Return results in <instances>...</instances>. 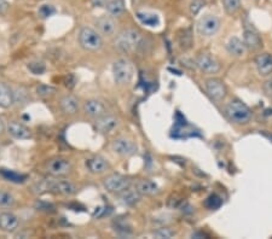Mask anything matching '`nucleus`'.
Listing matches in <instances>:
<instances>
[{
	"label": "nucleus",
	"instance_id": "1",
	"mask_svg": "<svg viewBox=\"0 0 272 239\" xmlns=\"http://www.w3.org/2000/svg\"><path fill=\"white\" fill-rule=\"evenodd\" d=\"M226 116L237 124H246L252 119V110L242 100L233 99L225 109Z\"/></svg>",
	"mask_w": 272,
	"mask_h": 239
},
{
	"label": "nucleus",
	"instance_id": "2",
	"mask_svg": "<svg viewBox=\"0 0 272 239\" xmlns=\"http://www.w3.org/2000/svg\"><path fill=\"white\" fill-rule=\"evenodd\" d=\"M143 36L137 29H127L117 35L115 40V46L124 53L135 51L142 44Z\"/></svg>",
	"mask_w": 272,
	"mask_h": 239
},
{
	"label": "nucleus",
	"instance_id": "3",
	"mask_svg": "<svg viewBox=\"0 0 272 239\" xmlns=\"http://www.w3.org/2000/svg\"><path fill=\"white\" fill-rule=\"evenodd\" d=\"M79 44L86 51H100L103 46V39L101 34L90 27H84L79 33Z\"/></svg>",
	"mask_w": 272,
	"mask_h": 239
},
{
	"label": "nucleus",
	"instance_id": "4",
	"mask_svg": "<svg viewBox=\"0 0 272 239\" xmlns=\"http://www.w3.org/2000/svg\"><path fill=\"white\" fill-rule=\"evenodd\" d=\"M113 78L114 81L120 86L130 84L133 78V66L126 58H120L113 64Z\"/></svg>",
	"mask_w": 272,
	"mask_h": 239
},
{
	"label": "nucleus",
	"instance_id": "5",
	"mask_svg": "<svg viewBox=\"0 0 272 239\" xmlns=\"http://www.w3.org/2000/svg\"><path fill=\"white\" fill-rule=\"evenodd\" d=\"M197 33L204 38H209L217 34V31L220 28V21L217 16L214 15H206L197 22Z\"/></svg>",
	"mask_w": 272,
	"mask_h": 239
},
{
	"label": "nucleus",
	"instance_id": "6",
	"mask_svg": "<svg viewBox=\"0 0 272 239\" xmlns=\"http://www.w3.org/2000/svg\"><path fill=\"white\" fill-rule=\"evenodd\" d=\"M103 185L108 192L119 195L122 191L130 187L131 181L129 178H126L122 174H111L104 179Z\"/></svg>",
	"mask_w": 272,
	"mask_h": 239
},
{
	"label": "nucleus",
	"instance_id": "7",
	"mask_svg": "<svg viewBox=\"0 0 272 239\" xmlns=\"http://www.w3.org/2000/svg\"><path fill=\"white\" fill-rule=\"evenodd\" d=\"M44 187V190L50 191L53 193H60L63 196H73L78 192V187L68 180H56V181H45L40 185Z\"/></svg>",
	"mask_w": 272,
	"mask_h": 239
},
{
	"label": "nucleus",
	"instance_id": "8",
	"mask_svg": "<svg viewBox=\"0 0 272 239\" xmlns=\"http://www.w3.org/2000/svg\"><path fill=\"white\" fill-rule=\"evenodd\" d=\"M46 169L53 177H65L70 172L71 164L65 157H55L47 162Z\"/></svg>",
	"mask_w": 272,
	"mask_h": 239
},
{
	"label": "nucleus",
	"instance_id": "9",
	"mask_svg": "<svg viewBox=\"0 0 272 239\" xmlns=\"http://www.w3.org/2000/svg\"><path fill=\"white\" fill-rule=\"evenodd\" d=\"M195 64L204 74H217L220 70V63L217 58L209 55L197 56Z\"/></svg>",
	"mask_w": 272,
	"mask_h": 239
},
{
	"label": "nucleus",
	"instance_id": "10",
	"mask_svg": "<svg viewBox=\"0 0 272 239\" xmlns=\"http://www.w3.org/2000/svg\"><path fill=\"white\" fill-rule=\"evenodd\" d=\"M206 91L214 102H220L226 95V87L219 79H208L206 81Z\"/></svg>",
	"mask_w": 272,
	"mask_h": 239
},
{
	"label": "nucleus",
	"instance_id": "11",
	"mask_svg": "<svg viewBox=\"0 0 272 239\" xmlns=\"http://www.w3.org/2000/svg\"><path fill=\"white\" fill-rule=\"evenodd\" d=\"M111 148H113L114 152L120 156H124V157H130L137 152V146L135 143L129 139H125V138H119V139L114 140Z\"/></svg>",
	"mask_w": 272,
	"mask_h": 239
},
{
	"label": "nucleus",
	"instance_id": "12",
	"mask_svg": "<svg viewBox=\"0 0 272 239\" xmlns=\"http://www.w3.org/2000/svg\"><path fill=\"white\" fill-rule=\"evenodd\" d=\"M20 227V219L13 212L5 211L0 214V230L6 233H13Z\"/></svg>",
	"mask_w": 272,
	"mask_h": 239
},
{
	"label": "nucleus",
	"instance_id": "13",
	"mask_svg": "<svg viewBox=\"0 0 272 239\" xmlns=\"http://www.w3.org/2000/svg\"><path fill=\"white\" fill-rule=\"evenodd\" d=\"M6 131L9 133V135H11L12 138L17 140H26L32 138V132L26 124L21 123L18 121H11L6 127Z\"/></svg>",
	"mask_w": 272,
	"mask_h": 239
},
{
	"label": "nucleus",
	"instance_id": "14",
	"mask_svg": "<svg viewBox=\"0 0 272 239\" xmlns=\"http://www.w3.org/2000/svg\"><path fill=\"white\" fill-rule=\"evenodd\" d=\"M96 26L98 28V33L103 35L111 36L116 31V23L110 16H102L96 21Z\"/></svg>",
	"mask_w": 272,
	"mask_h": 239
},
{
	"label": "nucleus",
	"instance_id": "15",
	"mask_svg": "<svg viewBox=\"0 0 272 239\" xmlns=\"http://www.w3.org/2000/svg\"><path fill=\"white\" fill-rule=\"evenodd\" d=\"M84 111L87 116H90V118L97 119L105 114V105H104L101 100L89 99L85 102Z\"/></svg>",
	"mask_w": 272,
	"mask_h": 239
},
{
	"label": "nucleus",
	"instance_id": "16",
	"mask_svg": "<svg viewBox=\"0 0 272 239\" xmlns=\"http://www.w3.org/2000/svg\"><path fill=\"white\" fill-rule=\"evenodd\" d=\"M86 168L92 174H102L109 168V164L102 156H93L86 159Z\"/></svg>",
	"mask_w": 272,
	"mask_h": 239
},
{
	"label": "nucleus",
	"instance_id": "17",
	"mask_svg": "<svg viewBox=\"0 0 272 239\" xmlns=\"http://www.w3.org/2000/svg\"><path fill=\"white\" fill-rule=\"evenodd\" d=\"M255 64L261 76H269L272 74V55L261 53L255 58Z\"/></svg>",
	"mask_w": 272,
	"mask_h": 239
},
{
	"label": "nucleus",
	"instance_id": "18",
	"mask_svg": "<svg viewBox=\"0 0 272 239\" xmlns=\"http://www.w3.org/2000/svg\"><path fill=\"white\" fill-rule=\"evenodd\" d=\"M117 124H119L117 119L111 115H105L104 114L101 118L96 119V128L102 133H109L114 131L117 127Z\"/></svg>",
	"mask_w": 272,
	"mask_h": 239
},
{
	"label": "nucleus",
	"instance_id": "19",
	"mask_svg": "<svg viewBox=\"0 0 272 239\" xmlns=\"http://www.w3.org/2000/svg\"><path fill=\"white\" fill-rule=\"evenodd\" d=\"M243 44L246 46V49L252 50V51H255V50H259L261 46H263V41H261V38L259 34L257 33L253 29H246L243 33Z\"/></svg>",
	"mask_w": 272,
	"mask_h": 239
},
{
	"label": "nucleus",
	"instance_id": "20",
	"mask_svg": "<svg viewBox=\"0 0 272 239\" xmlns=\"http://www.w3.org/2000/svg\"><path fill=\"white\" fill-rule=\"evenodd\" d=\"M60 106L66 115H75L79 111V100L71 94H67L61 99Z\"/></svg>",
	"mask_w": 272,
	"mask_h": 239
},
{
	"label": "nucleus",
	"instance_id": "21",
	"mask_svg": "<svg viewBox=\"0 0 272 239\" xmlns=\"http://www.w3.org/2000/svg\"><path fill=\"white\" fill-rule=\"evenodd\" d=\"M120 195V201L122 202L126 206H136L137 203H139L140 199H142V193L137 190V188H126L125 191H122Z\"/></svg>",
	"mask_w": 272,
	"mask_h": 239
},
{
	"label": "nucleus",
	"instance_id": "22",
	"mask_svg": "<svg viewBox=\"0 0 272 239\" xmlns=\"http://www.w3.org/2000/svg\"><path fill=\"white\" fill-rule=\"evenodd\" d=\"M15 103V93L4 82H0V108L7 109Z\"/></svg>",
	"mask_w": 272,
	"mask_h": 239
},
{
	"label": "nucleus",
	"instance_id": "23",
	"mask_svg": "<svg viewBox=\"0 0 272 239\" xmlns=\"http://www.w3.org/2000/svg\"><path fill=\"white\" fill-rule=\"evenodd\" d=\"M226 50H228V52L231 56L241 57L246 52V46H244L243 41L241 39L237 38V36H233V38L229 40L228 44H226Z\"/></svg>",
	"mask_w": 272,
	"mask_h": 239
},
{
	"label": "nucleus",
	"instance_id": "24",
	"mask_svg": "<svg viewBox=\"0 0 272 239\" xmlns=\"http://www.w3.org/2000/svg\"><path fill=\"white\" fill-rule=\"evenodd\" d=\"M137 188L142 196H154L159 192V186L151 180H142L137 184Z\"/></svg>",
	"mask_w": 272,
	"mask_h": 239
},
{
	"label": "nucleus",
	"instance_id": "25",
	"mask_svg": "<svg viewBox=\"0 0 272 239\" xmlns=\"http://www.w3.org/2000/svg\"><path fill=\"white\" fill-rule=\"evenodd\" d=\"M137 18L139 22L144 26L148 27H157L160 25V18L155 13L148 12H137Z\"/></svg>",
	"mask_w": 272,
	"mask_h": 239
},
{
	"label": "nucleus",
	"instance_id": "26",
	"mask_svg": "<svg viewBox=\"0 0 272 239\" xmlns=\"http://www.w3.org/2000/svg\"><path fill=\"white\" fill-rule=\"evenodd\" d=\"M105 7L108 9V12L110 13L111 16L119 17V16H121L125 11L124 0H109Z\"/></svg>",
	"mask_w": 272,
	"mask_h": 239
},
{
	"label": "nucleus",
	"instance_id": "27",
	"mask_svg": "<svg viewBox=\"0 0 272 239\" xmlns=\"http://www.w3.org/2000/svg\"><path fill=\"white\" fill-rule=\"evenodd\" d=\"M15 197L9 192L0 191V208H11L15 206Z\"/></svg>",
	"mask_w": 272,
	"mask_h": 239
},
{
	"label": "nucleus",
	"instance_id": "28",
	"mask_svg": "<svg viewBox=\"0 0 272 239\" xmlns=\"http://www.w3.org/2000/svg\"><path fill=\"white\" fill-rule=\"evenodd\" d=\"M223 5L226 13L234 15V13H236L239 10V7H241V1H239V0H223Z\"/></svg>",
	"mask_w": 272,
	"mask_h": 239
},
{
	"label": "nucleus",
	"instance_id": "29",
	"mask_svg": "<svg viewBox=\"0 0 272 239\" xmlns=\"http://www.w3.org/2000/svg\"><path fill=\"white\" fill-rule=\"evenodd\" d=\"M153 235L155 236L156 238H160V239H170L172 238L175 233L174 231L170 230L169 227H162V228H159V230L154 231Z\"/></svg>",
	"mask_w": 272,
	"mask_h": 239
},
{
	"label": "nucleus",
	"instance_id": "30",
	"mask_svg": "<svg viewBox=\"0 0 272 239\" xmlns=\"http://www.w3.org/2000/svg\"><path fill=\"white\" fill-rule=\"evenodd\" d=\"M55 13H56V9L52 6V5H49V4L41 5L38 10V15L41 18H49L51 17L52 15H55Z\"/></svg>",
	"mask_w": 272,
	"mask_h": 239
},
{
	"label": "nucleus",
	"instance_id": "31",
	"mask_svg": "<svg viewBox=\"0 0 272 239\" xmlns=\"http://www.w3.org/2000/svg\"><path fill=\"white\" fill-rule=\"evenodd\" d=\"M36 93L42 98L51 97V95L56 93V89L52 86H47V85H40V86H38V89H36Z\"/></svg>",
	"mask_w": 272,
	"mask_h": 239
},
{
	"label": "nucleus",
	"instance_id": "32",
	"mask_svg": "<svg viewBox=\"0 0 272 239\" xmlns=\"http://www.w3.org/2000/svg\"><path fill=\"white\" fill-rule=\"evenodd\" d=\"M28 69L35 75H41L42 73L45 71L46 66H45L44 63L41 62H33V63H28Z\"/></svg>",
	"mask_w": 272,
	"mask_h": 239
},
{
	"label": "nucleus",
	"instance_id": "33",
	"mask_svg": "<svg viewBox=\"0 0 272 239\" xmlns=\"http://www.w3.org/2000/svg\"><path fill=\"white\" fill-rule=\"evenodd\" d=\"M206 207L208 209H218L221 206V199L218 197L217 195H212L207 198L206 201Z\"/></svg>",
	"mask_w": 272,
	"mask_h": 239
},
{
	"label": "nucleus",
	"instance_id": "34",
	"mask_svg": "<svg viewBox=\"0 0 272 239\" xmlns=\"http://www.w3.org/2000/svg\"><path fill=\"white\" fill-rule=\"evenodd\" d=\"M206 5V1L204 0H193V1L190 2V12L191 15H197L200 11L202 10V7Z\"/></svg>",
	"mask_w": 272,
	"mask_h": 239
},
{
	"label": "nucleus",
	"instance_id": "35",
	"mask_svg": "<svg viewBox=\"0 0 272 239\" xmlns=\"http://www.w3.org/2000/svg\"><path fill=\"white\" fill-rule=\"evenodd\" d=\"M4 175L7 178V179H10L11 181H16V182H20V181H23L22 179H25V177H21V175H17L15 174V173H11V172H4Z\"/></svg>",
	"mask_w": 272,
	"mask_h": 239
},
{
	"label": "nucleus",
	"instance_id": "36",
	"mask_svg": "<svg viewBox=\"0 0 272 239\" xmlns=\"http://www.w3.org/2000/svg\"><path fill=\"white\" fill-rule=\"evenodd\" d=\"M264 91H265L269 97H272V79L268 80V81L265 82V85H264Z\"/></svg>",
	"mask_w": 272,
	"mask_h": 239
},
{
	"label": "nucleus",
	"instance_id": "37",
	"mask_svg": "<svg viewBox=\"0 0 272 239\" xmlns=\"http://www.w3.org/2000/svg\"><path fill=\"white\" fill-rule=\"evenodd\" d=\"M109 0H91L92 5L95 7H105Z\"/></svg>",
	"mask_w": 272,
	"mask_h": 239
},
{
	"label": "nucleus",
	"instance_id": "38",
	"mask_svg": "<svg viewBox=\"0 0 272 239\" xmlns=\"http://www.w3.org/2000/svg\"><path fill=\"white\" fill-rule=\"evenodd\" d=\"M9 9V4L6 0H0V15H4Z\"/></svg>",
	"mask_w": 272,
	"mask_h": 239
},
{
	"label": "nucleus",
	"instance_id": "39",
	"mask_svg": "<svg viewBox=\"0 0 272 239\" xmlns=\"http://www.w3.org/2000/svg\"><path fill=\"white\" fill-rule=\"evenodd\" d=\"M4 129H5V124H4V122H2V120L0 119V134L4 132Z\"/></svg>",
	"mask_w": 272,
	"mask_h": 239
},
{
	"label": "nucleus",
	"instance_id": "40",
	"mask_svg": "<svg viewBox=\"0 0 272 239\" xmlns=\"http://www.w3.org/2000/svg\"><path fill=\"white\" fill-rule=\"evenodd\" d=\"M0 152H1V149H0Z\"/></svg>",
	"mask_w": 272,
	"mask_h": 239
}]
</instances>
